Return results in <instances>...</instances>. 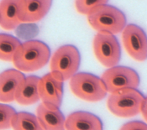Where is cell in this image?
Listing matches in <instances>:
<instances>
[{"instance_id":"obj_5","label":"cell","mask_w":147,"mask_h":130,"mask_svg":"<svg viewBox=\"0 0 147 130\" xmlns=\"http://www.w3.org/2000/svg\"><path fill=\"white\" fill-rule=\"evenodd\" d=\"M71 92L87 102H99L106 98L107 90L101 78L88 72H77L70 79Z\"/></svg>"},{"instance_id":"obj_19","label":"cell","mask_w":147,"mask_h":130,"mask_svg":"<svg viewBox=\"0 0 147 130\" xmlns=\"http://www.w3.org/2000/svg\"><path fill=\"white\" fill-rule=\"evenodd\" d=\"M17 112L11 106L0 103V130H6L11 128V122Z\"/></svg>"},{"instance_id":"obj_10","label":"cell","mask_w":147,"mask_h":130,"mask_svg":"<svg viewBox=\"0 0 147 130\" xmlns=\"http://www.w3.org/2000/svg\"><path fill=\"white\" fill-rule=\"evenodd\" d=\"M24 0H1L0 1V26L5 30H13L22 22Z\"/></svg>"},{"instance_id":"obj_21","label":"cell","mask_w":147,"mask_h":130,"mask_svg":"<svg viewBox=\"0 0 147 130\" xmlns=\"http://www.w3.org/2000/svg\"><path fill=\"white\" fill-rule=\"evenodd\" d=\"M140 112L141 113V115L143 116L144 119L146 120V114H147V110H146V99L144 101V102L142 103L141 105V108H140Z\"/></svg>"},{"instance_id":"obj_1","label":"cell","mask_w":147,"mask_h":130,"mask_svg":"<svg viewBox=\"0 0 147 130\" xmlns=\"http://www.w3.org/2000/svg\"><path fill=\"white\" fill-rule=\"evenodd\" d=\"M50 57L51 50L46 44L40 40H31L21 43L12 62L20 71L33 72L46 65Z\"/></svg>"},{"instance_id":"obj_15","label":"cell","mask_w":147,"mask_h":130,"mask_svg":"<svg viewBox=\"0 0 147 130\" xmlns=\"http://www.w3.org/2000/svg\"><path fill=\"white\" fill-rule=\"evenodd\" d=\"M52 0H24L21 22H37L44 19L51 9Z\"/></svg>"},{"instance_id":"obj_16","label":"cell","mask_w":147,"mask_h":130,"mask_svg":"<svg viewBox=\"0 0 147 130\" xmlns=\"http://www.w3.org/2000/svg\"><path fill=\"white\" fill-rule=\"evenodd\" d=\"M13 130H44L37 117L27 112H16L11 122Z\"/></svg>"},{"instance_id":"obj_12","label":"cell","mask_w":147,"mask_h":130,"mask_svg":"<svg viewBox=\"0 0 147 130\" xmlns=\"http://www.w3.org/2000/svg\"><path fill=\"white\" fill-rule=\"evenodd\" d=\"M66 130H103L101 119L93 113L78 111L69 114L65 120Z\"/></svg>"},{"instance_id":"obj_18","label":"cell","mask_w":147,"mask_h":130,"mask_svg":"<svg viewBox=\"0 0 147 130\" xmlns=\"http://www.w3.org/2000/svg\"><path fill=\"white\" fill-rule=\"evenodd\" d=\"M109 0H75V8L81 14L88 15L96 8L107 4Z\"/></svg>"},{"instance_id":"obj_9","label":"cell","mask_w":147,"mask_h":130,"mask_svg":"<svg viewBox=\"0 0 147 130\" xmlns=\"http://www.w3.org/2000/svg\"><path fill=\"white\" fill-rule=\"evenodd\" d=\"M40 100L45 106L51 108H59L63 98V82L51 72L45 74L39 82Z\"/></svg>"},{"instance_id":"obj_11","label":"cell","mask_w":147,"mask_h":130,"mask_svg":"<svg viewBox=\"0 0 147 130\" xmlns=\"http://www.w3.org/2000/svg\"><path fill=\"white\" fill-rule=\"evenodd\" d=\"M25 76L17 69H8L0 73V102H11L14 101L17 89L24 80Z\"/></svg>"},{"instance_id":"obj_7","label":"cell","mask_w":147,"mask_h":130,"mask_svg":"<svg viewBox=\"0 0 147 130\" xmlns=\"http://www.w3.org/2000/svg\"><path fill=\"white\" fill-rule=\"evenodd\" d=\"M106 90L113 93L124 88H136L140 85V76L136 70L124 65H115L106 70L102 75Z\"/></svg>"},{"instance_id":"obj_13","label":"cell","mask_w":147,"mask_h":130,"mask_svg":"<svg viewBox=\"0 0 147 130\" xmlns=\"http://www.w3.org/2000/svg\"><path fill=\"white\" fill-rule=\"evenodd\" d=\"M36 117L44 130H66V119L59 108H49L41 102L36 108Z\"/></svg>"},{"instance_id":"obj_4","label":"cell","mask_w":147,"mask_h":130,"mask_svg":"<svg viewBox=\"0 0 147 130\" xmlns=\"http://www.w3.org/2000/svg\"><path fill=\"white\" fill-rule=\"evenodd\" d=\"M80 63L81 55L78 48L72 44L62 45L51 59V73L62 82L67 81L78 72Z\"/></svg>"},{"instance_id":"obj_3","label":"cell","mask_w":147,"mask_h":130,"mask_svg":"<svg viewBox=\"0 0 147 130\" xmlns=\"http://www.w3.org/2000/svg\"><path fill=\"white\" fill-rule=\"evenodd\" d=\"M146 98L136 88H124L110 93L108 98V108L119 118H132L137 115Z\"/></svg>"},{"instance_id":"obj_8","label":"cell","mask_w":147,"mask_h":130,"mask_svg":"<svg viewBox=\"0 0 147 130\" xmlns=\"http://www.w3.org/2000/svg\"><path fill=\"white\" fill-rule=\"evenodd\" d=\"M122 41L126 52L137 61H144L147 57V40L145 31L134 24H126L122 30Z\"/></svg>"},{"instance_id":"obj_14","label":"cell","mask_w":147,"mask_h":130,"mask_svg":"<svg viewBox=\"0 0 147 130\" xmlns=\"http://www.w3.org/2000/svg\"><path fill=\"white\" fill-rule=\"evenodd\" d=\"M39 76H25L24 80L16 91L14 100L22 106H30L40 101L39 95Z\"/></svg>"},{"instance_id":"obj_6","label":"cell","mask_w":147,"mask_h":130,"mask_svg":"<svg viewBox=\"0 0 147 130\" xmlns=\"http://www.w3.org/2000/svg\"><path fill=\"white\" fill-rule=\"evenodd\" d=\"M92 48L95 57L105 67L117 65L121 59V47L113 34L98 33L94 36Z\"/></svg>"},{"instance_id":"obj_17","label":"cell","mask_w":147,"mask_h":130,"mask_svg":"<svg viewBox=\"0 0 147 130\" xmlns=\"http://www.w3.org/2000/svg\"><path fill=\"white\" fill-rule=\"evenodd\" d=\"M20 40L13 35L0 33V61H12Z\"/></svg>"},{"instance_id":"obj_2","label":"cell","mask_w":147,"mask_h":130,"mask_svg":"<svg viewBox=\"0 0 147 130\" xmlns=\"http://www.w3.org/2000/svg\"><path fill=\"white\" fill-rule=\"evenodd\" d=\"M88 21L98 33L113 35L122 32L127 23L125 13L109 4L101 5L92 11L88 15Z\"/></svg>"},{"instance_id":"obj_20","label":"cell","mask_w":147,"mask_h":130,"mask_svg":"<svg viewBox=\"0 0 147 130\" xmlns=\"http://www.w3.org/2000/svg\"><path fill=\"white\" fill-rule=\"evenodd\" d=\"M119 130H147L146 123L141 121H130L125 123Z\"/></svg>"}]
</instances>
